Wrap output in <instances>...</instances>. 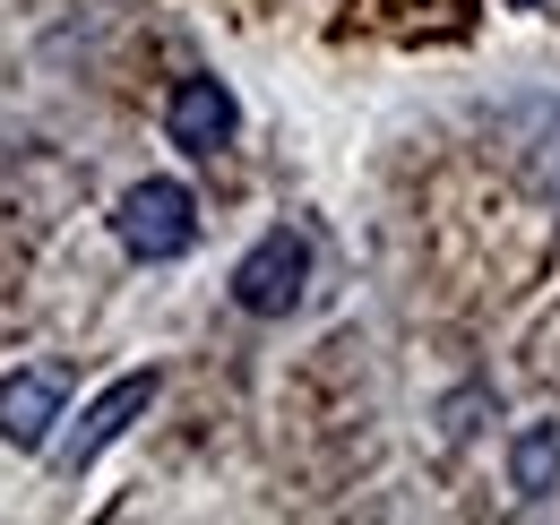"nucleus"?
I'll use <instances>...</instances> for the list:
<instances>
[{"label": "nucleus", "mask_w": 560, "mask_h": 525, "mask_svg": "<svg viewBox=\"0 0 560 525\" xmlns=\"http://www.w3.org/2000/svg\"><path fill=\"white\" fill-rule=\"evenodd\" d=\"M113 242H121L130 259H147V267L182 259V250L199 242V198H190V182H164V173L130 182L121 207H113Z\"/></svg>", "instance_id": "nucleus-1"}, {"label": "nucleus", "mask_w": 560, "mask_h": 525, "mask_svg": "<svg viewBox=\"0 0 560 525\" xmlns=\"http://www.w3.org/2000/svg\"><path fill=\"white\" fill-rule=\"evenodd\" d=\"M302 293H311V242L277 224V233H259L242 267H233V302L250 311V319H284V311H302Z\"/></svg>", "instance_id": "nucleus-2"}, {"label": "nucleus", "mask_w": 560, "mask_h": 525, "mask_svg": "<svg viewBox=\"0 0 560 525\" xmlns=\"http://www.w3.org/2000/svg\"><path fill=\"white\" fill-rule=\"evenodd\" d=\"M155 388H164V371H121V380H113V388L95 396V405L78 413L61 440H52V465H61V474H86V465L104 457V448H113V440L139 422L147 405H155Z\"/></svg>", "instance_id": "nucleus-3"}, {"label": "nucleus", "mask_w": 560, "mask_h": 525, "mask_svg": "<svg viewBox=\"0 0 560 525\" xmlns=\"http://www.w3.org/2000/svg\"><path fill=\"white\" fill-rule=\"evenodd\" d=\"M61 405H70V371H61V362L9 371V380H0V440H9V448H52Z\"/></svg>", "instance_id": "nucleus-4"}, {"label": "nucleus", "mask_w": 560, "mask_h": 525, "mask_svg": "<svg viewBox=\"0 0 560 525\" xmlns=\"http://www.w3.org/2000/svg\"><path fill=\"white\" fill-rule=\"evenodd\" d=\"M164 130H173V147H190V155H224L233 130H242L233 86H224V78H182V86L164 95Z\"/></svg>", "instance_id": "nucleus-5"}, {"label": "nucleus", "mask_w": 560, "mask_h": 525, "mask_svg": "<svg viewBox=\"0 0 560 525\" xmlns=\"http://www.w3.org/2000/svg\"><path fill=\"white\" fill-rule=\"evenodd\" d=\"M509 482H517L526 500H552L560 491V422H535V431L509 440Z\"/></svg>", "instance_id": "nucleus-6"}, {"label": "nucleus", "mask_w": 560, "mask_h": 525, "mask_svg": "<svg viewBox=\"0 0 560 525\" xmlns=\"http://www.w3.org/2000/svg\"><path fill=\"white\" fill-rule=\"evenodd\" d=\"M517 9H560V0H517Z\"/></svg>", "instance_id": "nucleus-7"}]
</instances>
